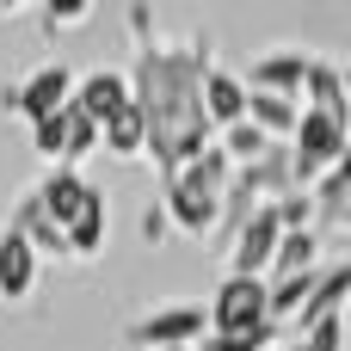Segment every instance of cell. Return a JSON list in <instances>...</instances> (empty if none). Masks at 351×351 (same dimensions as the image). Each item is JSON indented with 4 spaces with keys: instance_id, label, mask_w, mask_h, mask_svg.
Returning a JSON list of instances; mask_svg holds the SVG:
<instances>
[{
    "instance_id": "6da1fadb",
    "label": "cell",
    "mask_w": 351,
    "mask_h": 351,
    "mask_svg": "<svg viewBox=\"0 0 351 351\" xmlns=\"http://www.w3.org/2000/svg\"><path fill=\"white\" fill-rule=\"evenodd\" d=\"M210 37H185V43H142L130 62V99L148 117V154L160 167V179L185 173L210 142V117H204V80H210Z\"/></svg>"
},
{
    "instance_id": "7a4b0ae2",
    "label": "cell",
    "mask_w": 351,
    "mask_h": 351,
    "mask_svg": "<svg viewBox=\"0 0 351 351\" xmlns=\"http://www.w3.org/2000/svg\"><path fill=\"white\" fill-rule=\"evenodd\" d=\"M228 185H234V160L222 154V142H210L185 173L160 179V210H167V222H173L179 234H191V241H216Z\"/></svg>"
},
{
    "instance_id": "3957f363",
    "label": "cell",
    "mask_w": 351,
    "mask_h": 351,
    "mask_svg": "<svg viewBox=\"0 0 351 351\" xmlns=\"http://www.w3.org/2000/svg\"><path fill=\"white\" fill-rule=\"evenodd\" d=\"M346 142H351V117L346 111H308V105H302V123H296V136H290L296 191H302V185H321V179L339 167Z\"/></svg>"
},
{
    "instance_id": "277c9868",
    "label": "cell",
    "mask_w": 351,
    "mask_h": 351,
    "mask_svg": "<svg viewBox=\"0 0 351 351\" xmlns=\"http://www.w3.org/2000/svg\"><path fill=\"white\" fill-rule=\"evenodd\" d=\"M210 333V308L197 302H173V308H154L142 321L123 327V346H142V351H197V339Z\"/></svg>"
},
{
    "instance_id": "5b68a950",
    "label": "cell",
    "mask_w": 351,
    "mask_h": 351,
    "mask_svg": "<svg viewBox=\"0 0 351 351\" xmlns=\"http://www.w3.org/2000/svg\"><path fill=\"white\" fill-rule=\"evenodd\" d=\"M271 290L265 278H222L216 284V302H210V333H265L271 327Z\"/></svg>"
},
{
    "instance_id": "8992f818",
    "label": "cell",
    "mask_w": 351,
    "mask_h": 351,
    "mask_svg": "<svg viewBox=\"0 0 351 351\" xmlns=\"http://www.w3.org/2000/svg\"><path fill=\"white\" fill-rule=\"evenodd\" d=\"M278 247H284V216H278V204H265V210L234 234V247H228V271H234V278H265L271 259H278Z\"/></svg>"
},
{
    "instance_id": "52a82bcc",
    "label": "cell",
    "mask_w": 351,
    "mask_h": 351,
    "mask_svg": "<svg viewBox=\"0 0 351 351\" xmlns=\"http://www.w3.org/2000/svg\"><path fill=\"white\" fill-rule=\"evenodd\" d=\"M68 99H74V74H68L62 62H49V68H37V74L12 93V111H19L25 123H43V117H56Z\"/></svg>"
},
{
    "instance_id": "ba28073f",
    "label": "cell",
    "mask_w": 351,
    "mask_h": 351,
    "mask_svg": "<svg viewBox=\"0 0 351 351\" xmlns=\"http://www.w3.org/2000/svg\"><path fill=\"white\" fill-rule=\"evenodd\" d=\"M346 302H351V259H333V265L315 271V290H308V302L296 315V333H315L321 321L346 315Z\"/></svg>"
},
{
    "instance_id": "9c48e42d",
    "label": "cell",
    "mask_w": 351,
    "mask_h": 351,
    "mask_svg": "<svg viewBox=\"0 0 351 351\" xmlns=\"http://www.w3.org/2000/svg\"><path fill=\"white\" fill-rule=\"evenodd\" d=\"M308 49H265L247 74V93H278V99H302V80H308Z\"/></svg>"
},
{
    "instance_id": "30bf717a",
    "label": "cell",
    "mask_w": 351,
    "mask_h": 351,
    "mask_svg": "<svg viewBox=\"0 0 351 351\" xmlns=\"http://www.w3.org/2000/svg\"><path fill=\"white\" fill-rule=\"evenodd\" d=\"M74 105L105 130V123L130 105V74H123V68H93V74H80V80H74Z\"/></svg>"
},
{
    "instance_id": "8fae6325",
    "label": "cell",
    "mask_w": 351,
    "mask_h": 351,
    "mask_svg": "<svg viewBox=\"0 0 351 351\" xmlns=\"http://www.w3.org/2000/svg\"><path fill=\"white\" fill-rule=\"evenodd\" d=\"M6 228H19V234L37 247V259H68V234L49 222V210H43V197H37V191H25V197L12 204Z\"/></svg>"
},
{
    "instance_id": "7c38bea8",
    "label": "cell",
    "mask_w": 351,
    "mask_h": 351,
    "mask_svg": "<svg viewBox=\"0 0 351 351\" xmlns=\"http://www.w3.org/2000/svg\"><path fill=\"white\" fill-rule=\"evenodd\" d=\"M31 290H37V247L19 228H0V296L25 302Z\"/></svg>"
},
{
    "instance_id": "4fadbf2b",
    "label": "cell",
    "mask_w": 351,
    "mask_h": 351,
    "mask_svg": "<svg viewBox=\"0 0 351 351\" xmlns=\"http://www.w3.org/2000/svg\"><path fill=\"white\" fill-rule=\"evenodd\" d=\"M204 117H210L216 136L234 130V123H247V80L228 74V68H210V80H204Z\"/></svg>"
},
{
    "instance_id": "5bb4252c",
    "label": "cell",
    "mask_w": 351,
    "mask_h": 351,
    "mask_svg": "<svg viewBox=\"0 0 351 351\" xmlns=\"http://www.w3.org/2000/svg\"><path fill=\"white\" fill-rule=\"evenodd\" d=\"M86 179H80V167H49V179L37 185V197H43V210H49V222L68 234V222L80 216V204H86Z\"/></svg>"
},
{
    "instance_id": "9a60e30c",
    "label": "cell",
    "mask_w": 351,
    "mask_h": 351,
    "mask_svg": "<svg viewBox=\"0 0 351 351\" xmlns=\"http://www.w3.org/2000/svg\"><path fill=\"white\" fill-rule=\"evenodd\" d=\"M247 123H259L271 142H290L302 123V99H278V93H247Z\"/></svg>"
},
{
    "instance_id": "2e32d148",
    "label": "cell",
    "mask_w": 351,
    "mask_h": 351,
    "mask_svg": "<svg viewBox=\"0 0 351 351\" xmlns=\"http://www.w3.org/2000/svg\"><path fill=\"white\" fill-rule=\"evenodd\" d=\"M105 222H111V210H105V191L93 185L86 204H80V216L68 222V253H74V259H93V253L105 247Z\"/></svg>"
},
{
    "instance_id": "e0dca14e",
    "label": "cell",
    "mask_w": 351,
    "mask_h": 351,
    "mask_svg": "<svg viewBox=\"0 0 351 351\" xmlns=\"http://www.w3.org/2000/svg\"><path fill=\"white\" fill-rule=\"evenodd\" d=\"M308 271H321V241H315V228H302V234H284V247H278V259H271L265 284H284V278H308Z\"/></svg>"
},
{
    "instance_id": "ac0fdd59",
    "label": "cell",
    "mask_w": 351,
    "mask_h": 351,
    "mask_svg": "<svg viewBox=\"0 0 351 351\" xmlns=\"http://www.w3.org/2000/svg\"><path fill=\"white\" fill-rule=\"evenodd\" d=\"M99 148H111L117 160H136V154H148V117H142V105L130 99L111 123H105V142Z\"/></svg>"
},
{
    "instance_id": "d6986e66",
    "label": "cell",
    "mask_w": 351,
    "mask_h": 351,
    "mask_svg": "<svg viewBox=\"0 0 351 351\" xmlns=\"http://www.w3.org/2000/svg\"><path fill=\"white\" fill-rule=\"evenodd\" d=\"M302 105H308V111H346V68H333V62L315 56V62H308V80H302Z\"/></svg>"
},
{
    "instance_id": "ffe728a7",
    "label": "cell",
    "mask_w": 351,
    "mask_h": 351,
    "mask_svg": "<svg viewBox=\"0 0 351 351\" xmlns=\"http://www.w3.org/2000/svg\"><path fill=\"white\" fill-rule=\"evenodd\" d=\"M222 154H228L234 167H253V160L271 154V136H265L259 123H234V130H222Z\"/></svg>"
},
{
    "instance_id": "44dd1931",
    "label": "cell",
    "mask_w": 351,
    "mask_h": 351,
    "mask_svg": "<svg viewBox=\"0 0 351 351\" xmlns=\"http://www.w3.org/2000/svg\"><path fill=\"white\" fill-rule=\"evenodd\" d=\"M290 351H346V315H333V321H321L315 333H302Z\"/></svg>"
},
{
    "instance_id": "7402d4cb",
    "label": "cell",
    "mask_w": 351,
    "mask_h": 351,
    "mask_svg": "<svg viewBox=\"0 0 351 351\" xmlns=\"http://www.w3.org/2000/svg\"><path fill=\"white\" fill-rule=\"evenodd\" d=\"M278 346V327H265V333H216L204 351H271Z\"/></svg>"
},
{
    "instance_id": "603a6c76",
    "label": "cell",
    "mask_w": 351,
    "mask_h": 351,
    "mask_svg": "<svg viewBox=\"0 0 351 351\" xmlns=\"http://www.w3.org/2000/svg\"><path fill=\"white\" fill-rule=\"evenodd\" d=\"M86 6H49V25H80Z\"/></svg>"
},
{
    "instance_id": "cb8c5ba5",
    "label": "cell",
    "mask_w": 351,
    "mask_h": 351,
    "mask_svg": "<svg viewBox=\"0 0 351 351\" xmlns=\"http://www.w3.org/2000/svg\"><path fill=\"white\" fill-rule=\"evenodd\" d=\"M346 111H351V68H346Z\"/></svg>"
},
{
    "instance_id": "d4e9b609",
    "label": "cell",
    "mask_w": 351,
    "mask_h": 351,
    "mask_svg": "<svg viewBox=\"0 0 351 351\" xmlns=\"http://www.w3.org/2000/svg\"><path fill=\"white\" fill-rule=\"evenodd\" d=\"M339 222H346V228H351V204H346V210H339Z\"/></svg>"
},
{
    "instance_id": "484cf974",
    "label": "cell",
    "mask_w": 351,
    "mask_h": 351,
    "mask_svg": "<svg viewBox=\"0 0 351 351\" xmlns=\"http://www.w3.org/2000/svg\"><path fill=\"white\" fill-rule=\"evenodd\" d=\"M271 351H278V346H271Z\"/></svg>"
}]
</instances>
